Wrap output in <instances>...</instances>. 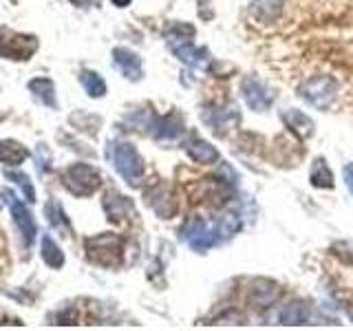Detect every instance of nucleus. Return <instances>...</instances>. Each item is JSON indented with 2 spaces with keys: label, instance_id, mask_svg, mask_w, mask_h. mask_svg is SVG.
<instances>
[{
  "label": "nucleus",
  "instance_id": "obj_1",
  "mask_svg": "<svg viewBox=\"0 0 353 331\" xmlns=\"http://www.w3.org/2000/svg\"><path fill=\"white\" fill-rule=\"evenodd\" d=\"M165 38V44H168V49L176 55V60L192 66L196 71H208L210 62V51L205 47H196L192 42L194 38V27L192 25H185V22H174L163 33Z\"/></svg>",
  "mask_w": 353,
  "mask_h": 331
},
{
  "label": "nucleus",
  "instance_id": "obj_2",
  "mask_svg": "<svg viewBox=\"0 0 353 331\" xmlns=\"http://www.w3.org/2000/svg\"><path fill=\"white\" fill-rule=\"evenodd\" d=\"M86 259L99 268H119L124 263V239L113 232H104L84 241Z\"/></svg>",
  "mask_w": 353,
  "mask_h": 331
},
{
  "label": "nucleus",
  "instance_id": "obj_3",
  "mask_svg": "<svg viewBox=\"0 0 353 331\" xmlns=\"http://www.w3.org/2000/svg\"><path fill=\"white\" fill-rule=\"evenodd\" d=\"M108 159L113 161L117 174L124 179L128 185H139L143 179V159L137 152V148L128 141H113L108 143Z\"/></svg>",
  "mask_w": 353,
  "mask_h": 331
},
{
  "label": "nucleus",
  "instance_id": "obj_4",
  "mask_svg": "<svg viewBox=\"0 0 353 331\" xmlns=\"http://www.w3.org/2000/svg\"><path fill=\"white\" fill-rule=\"evenodd\" d=\"M62 185L69 190L73 197H91L99 190L102 185V174L91 163H71L69 168L62 172Z\"/></svg>",
  "mask_w": 353,
  "mask_h": 331
},
{
  "label": "nucleus",
  "instance_id": "obj_5",
  "mask_svg": "<svg viewBox=\"0 0 353 331\" xmlns=\"http://www.w3.org/2000/svg\"><path fill=\"white\" fill-rule=\"evenodd\" d=\"M298 95H301L309 106L327 110V108L334 106V102L338 99L340 86L331 75H314L301 84Z\"/></svg>",
  "mask_w": 353,
  "mask_h": 331
},
{
  "label": "nucleus",
  "instance_id": "obj_6",
  "mask_svg": "<svg viewBox=\"0 0 353 331\" xmlns=\"http://www.w3.org/2000/svg\"><path fill=\"white\" fill-rule=\"evenodd\" d=\"M38 51V38L18 33L9 27H0V58L14 60V62H27Z\"/></svg>",
  "mask_w": 353,
  "mask_h": 331
},
{
  "label": "nucleus",
  "instance_id": "obj_7",
  "mask_svg": "<svg viewBox=\"0 0 353 331\" xmlns=\"http://www.w3.org/2000/svg\"><path fill=\"white\" fill-rule=\"evenodd\" d=\"M201 119L203 124L214 132L219 137H225L230 130H234L241 121L239 106L225 102V104H205L201 108Z\"/></svg>",
  "mask_w": 353,
  "mask_h": 331
},
{
  "label": "nucleus",
  "instance_id": "obj_8",
  "mask_svg": "<svg viewBox=\"0 0 353 331\" xmlns=\"http://www.w3.org/2000/svg\"><path fill=\"white\" fill-rule=\"evenodd\" d=\"M179 237L190 245L194 252H208L219 243L214 228H210L201 217H188L179 230Z\"/></svg>",
  "mask_w": 353,
  "mask_h": 331
},
{
  "label": "nucleus",
  "instance_id": "obj_9",
  "mask_svg": "<svg viewBox=\"0 0 353 331\" xmlns=\"http://www.w3.org/2000/svg\"><path fill=\"white\" fill-rule=\"evenodd\" d=\"M5 197V203L9 205L11 210V217H14V223L18 225L20 234H22V241H25V245L29 248L33 241H36V234H38V223L36 219H33V214L29 212V208L20 201V199L9 190V188H5L3 192H0Z\"/></svg>",
  "mask_w": 353,
  "mask_h": 331
},
{
  "label": "nucleus",
  "instance_id": "obj_10",
  "mask_svg": "<svg viewBox=\"0 0 353 331\" xmlns=\"http://www.w3.org/2000/svg\"><path fill=\"white\" fill-rule=\"evenodd\" d=\"M241 95H243V99H245V104L252 110H256V113H265V110H268L274 104L272 91L259 80V77H254V75L243 77V82H241Z\"/></svg>",
  "mask_w": 353,
  "mask_h": 331
},
{
  "label": "nucleus",
  "instance_id": "obj_11",
  "mask_svg": "<svg viewBox=\"0 0 353 331\" xmlns=\"http://www.w3.org/2000/svg\"><path fill=\"white\" fill-rule=\"evenodd\" d=\"M146 203L159 214V219H172L176 212V199L170 192V188H165L163 183H154L150 185L146 192H143Z\"/></svg>",
  "mask_w": 353,
  "mask_h": 331
},
{
  "label": "nucleus",
  "instance_id": "obj_12",
  "mask_svg": "<svg viewBox=\"0 0 353 331\" xmlns=\"http://www.w3.org/2000/svg\"><path fill=\"white\" fill-rule=\"evenodd\" d=\"M113 64L117 71L130 82H139L143 77V62L139 55L128 47H115L113 49Z\"/></svg>",
  "mask_w": 353,
  "mask_h": 331
},
{
  "label": "nucleus",
  "instance_id": "obj_13",
  "mask_svg": "<svg viewBox=\"0 0 353 331\" xmlns=\"http://www.w3.org/2000/svg\"><path fill=\"white\" fill-rule=\"evenodd\" d=\"M183 119L179 115H163V117H152L150 126H148V132L157 139V141H174L183 135Z\"/></svg>",
  "mask_w": 353,
  "mask_h": 331
},
{
  "label": "nucleus",
  "instance_id": "obj_14",
  "mask_svg": "<svg viewBox=\"0 0 353 331\" xmlns=\"http://www.w3.org/2000/svg\"><path fill=\"white\" fill-rule=\"evenodd\" d=\"M102 205H104V212H106L108 221H113V223H124L128 217L135 214V210H132V201L128 197L119 194L117 190L104 192Z\"/></svg>",
  "mask_w": 353,
  "mask_h": 331
},
{
  "label": "nucleus",
  "instance_id": "obj_15",
  "mask_svg": "<svg viewBox=\"0 0 353 331\" xmlns=\"http://www.w3.org/2000/svg\"><path fill=\"white\" fill-rule=\"evenodd\" d=\"M281 119H283V124L290 128V132H294V135L301 137V139H309L316 130L314 119L298 108H285L281 113Z\"/></svg>",
  "mask_w": 353,
  "mask_h": 331
},
{
  "label": "nucleus",
  "instance_id": "obj_16",
  "mask_svg": "<svg viewBox=\"0 0 353 331\" xmlns=\"http://www.w3.org/2000/svg\"><path fill=\"white\" fill-rule=\"evenodd\" d=\"M285 11V0H252L250 3V16L259 25H272Z\"/></svg>",
  "mask_w": 353,
  "mask_h": 331
},
{
  "label": "nucleus",
  "instance_id": "obj_17",
  "mask_svg": "<svg viewBox=\"0 0 353 331\" xmlns=\"http://www.w3.org/2000/svg\"><path fill=\"white\" fill-rule=\"evenodd\" d=\"M185 152L194 163H203V166H212L219 161V150L212 146L210 141L201 137H190L185 141Z\"/></svg>",
  "mask_w": 353,
  "mask_h": 331
},
{
  "label": "nucleus",
  "instance_id": "obj_18",
  "mask_svg": "<svg viewBox=\"0 0 353 331\" xmlns=\"http://www.w3.org/2000/svg\"><path fill=\"white\" fill-rule=\"evenodd\" d=\"M281 287L272 283V281H265V279H259L252 283V290H250V301L256 305V307H272L276 301L281 298Z\"/></svg>",
  "mask_w": 353,
  "mask_h": 331
},
{
  "label": "nucleus",
  "instance_id": "obj_19",
  "mask_svg": "<svg viewBox=\"0 0 353 331\" xmlns=\"http://www.w3.org/2000/svg\"><path fill=\"white\" fill-rule=\"evenodd\" d=\"M29 91L40 104H44L47 108H58L55 84H53V80H49V77H36V80H31L29 82Z\"/></svg>",
  "mask_w": 353,
  "mask_h": 331
},
{
  "label": "nucleus",
  "instance_id": "obj_20",
  "mask_svg": "<svg viewBox=\"0 0 353 331\" xmlns=\"http://www.w3.org/2000/svg\"><path fill=\"white\" fill-rule=\"evenodd\" d=\"M309 181H312V185L318 188V190H331V188L336 185L334 172H331L327 159H323V157L314 159L312 170H309Z\"/></svg>",
  "mask_w": 353,
  "mask_h": 331
},
{
  "label": "nucleus",
  "instance_id": "obj_21",
  "mask_svg": "<svg viewBox=\"0 0 353 331\" xmlns=\"http://www.w3.org/2000/svg\"><path fill=\"white\" fill-rule=\"evenodd\" d=\"M29 159V150L20 141L0 139V163L5 166H20Z\"/></svg>",
  "mask_w": 353,
  "mask_h": 331
},
{
  "label": "nucleus",
  "instance_id": "obj_22",
  "mask_svg": "<svg viewBox=\"0 0 353 331\" xmlns=\"http://www.w3.org/2000/svg\"><path fill=\"white\" fill-rule=\"evenodd\" d=\"M281 325H305L309 320V305L303 301H292L281 309Z\"/></svg>",
  "mask_w": 353,
  "mask_h": 331
},
{
  "label": "nucleus",
  "instance_id": "obj_23",
  "mask_svg": "<svg viewBox=\"0 0 353 331\" xmlns=\"http://www.w3.org/2000/svg\"><path fill=\"white\" fill-rule=\"evenodd\" d=\"M241 217L239 212H234V210H230V212H223L219 219H216V223H214V232H216V237L219 241H225V239H232L236 234V232L241 230Z\"/></svg>",
  "mask_w": 353,
  "mask_h": 331
},
{
  "label": "nucleus",
  "instance_id": "obj_24",
  "mask_svg": "<svg viewBox=\"0 0 353 331\" xmlns=\"http://www.w3.org/2000/svg\"><path fill=\"white\" fill-rule=\"evenodd\" d=\"M80 84L84 86V91L88 97H104L106 95V82H104V77L99 75L97 71H88L84 69L80 73Z\"/></svg>",
  "mask_w": 353,
  "mask_h": 331
},
{
  "label": "nucleus",
  "instance_id": "obj_25",
  "mask_svg": "<svg viewBox=\"0 0 353 331\" xmlns=\"http://www.w3.org/2000/svg\"><path fill=\"white\" fill-rule=\"evenodd\" d=\"M44 214H47V221H49V225L53 230H71L69 217H66L62 203L55 201V199H51V201L44 205Z\"/></svg>",
  "mask_w": 353,
  "mask_h": 331
},
{
  "label": "nucleus",
  "instance_id": "obj_26",
  "mask_svg": "<svg viewBox=\"0 0 353 331\" xmlns=\"http://www.w3.org/2000/svg\"><path fill=\"white\" fill-rule=\"evenodd\" d=\"M40 250H42V261L47 263L49 268L60 270L62 265H64V254H62L58 243H55L51 237H47V234L42 237V248Z\"/></svg>",
  "mask_w": 353,
  "mask_h": 331
},
{
  "label": "nucleus",
  "instance_id": "obj_27",
  "mask_svg": "<svg viewBox=\"0 0 353 331\" xmlns=\"http://www.w3.org/2000/svg\"><path fill=\"white\" fill-rule=\"evenodd\" d=\"M5 177H7L9 181H14L16 185L22 188V192H25V199H27L29 203L36 201V190H33V183H31V179H29L25 172H22V170H9L7 168L5 170Z\"/></svg>",
  "mask_w": 353,
  "mask_h": 331
},
{
  "label": "nucleus",
  "instance_id": "obj_28",
  "mask_svg": "<svg viewBox=\"0 0 353 331\" xmlns=\"http://www.w3.org/2000/svg\"><path fill=\"white\" fill-rule=\"evenodd\" d=\"M36 166H38V172L44 174L51 168V154L49 148L44 143H38V150H36Z\"/></svg>",
  "mask_w": 353,
  "mask_h": 331
},
{
  "label": "nucleus",
  "instance_id": "obj_29",
  "mask_svg": "<svg viewBox=\"0 0 353 331\" xmlns=\"http://www.w3.org/2000/svg\"><path fill=\"white\" fill-rule=\"evenodd\" d=\"M342 179H345L347 190H349L351 197H353V163H347L345 168H342Z\"/></svg>",
  "mask_w": 353,
  "mask_h": 331
},
{
  "label": "nucleus",
  "instance_id": "obj_30",
  "mask_svg": "<svg viewBox=\"0 0 353 331\" xmlns=\"http://www.w3.org/2000/svg\"><path fill=\"white\" fill-rule=\"evenodd\" d=\"M71 5L86 9V7H99L102 5V0H71Z\"/></svg>",
  "mask_w": 353,
  "mask_h": 331
},
{
  "label": "nucleus",
  "instance_id": "obj_31",
  "mask_svg": "<svg viewBox=\"0 0 353 331\" xmlns=\"http://www.w3.org/2000/svg\"><path fill=\"white\" fill-rule=\"evenodd\" d=\"M110 3H113L115 7H119V9H124V7H128L132 0H110Z\"/></svg>",
  "mask_w": 353,
  "mask_h": 331
},
{
  "label": "nucleus",
  "instance_id": "obj_32",
  "mask_svg": "<svg viewBox=\"0 0 353 331\" xmlns=\"http://www.w3.org/2000/svg\"><path fill=\"white\" fill-rule=\"evenodd\" d=\"M347 316H349V320H351V323H353V303L347 307Z\"/></svg>",
  "mask_w": 353,
  "mask_h": 331
},
{
  "label": "nucleus",
  "instance_id": "obj_33",
  "mask_svg": "<svg viewBox=\"0 0 353 331\" xmlns=\"http://www.w3.org/2000/svg\"><path fill=\"white\" fill-rule=\"evenodd\" d=\"M0 119H3V115H0Z\"/></svg>",
  "mask_w": 353,
  "mask_h": 331
}]
</instances>
